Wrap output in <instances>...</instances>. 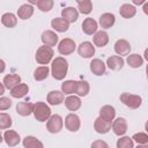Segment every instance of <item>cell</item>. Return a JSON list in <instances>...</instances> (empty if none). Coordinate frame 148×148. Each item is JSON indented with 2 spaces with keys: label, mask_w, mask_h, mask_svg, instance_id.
<instances>
[{
  "label": "cell",
  "mask_w": 148,
  "mask_h": 148,
  "mask_svg": "<svg viewBox=\"0 0 148 148\" xmlns=\"http://www.w3.org/2000/svg\"><path fill=\"white\" fill-rule=\"evenodd\" d=\"M67 71H68V61L62 58V57H57L51 65V74L52 76L58 80L61 81L65 79V76L67 75Z\"/></svg>",
  "instance_id": "cell-1"
},
{
  "label": "cell",
  "mask_w": 148,
  "mask_h": 148,
  "mask_svg": "<svg viewBox=\"0 0 148 148\" xmlns=\"http://www.w3.org/2000/svg\"><path fill=\"white\" fill-rule=\"evenodd\" d=\"M34 116L36 118V120L44 123L46 120L50 119L51 114V109L49 105H46V103L44 102H37L34 104Z\"/></svg>",
  "instance_id": "cell-2"
},
{
  "label": "cell",
  "mask_w": 148,
  "mask_h": 148,
  "mask_svg": "<svg viewBox=\"0 0 148 148\" xmlns=\"http://www.w3.org/2000/svg\"><path fill=\"white\" fill-rule=\"evenodd\" d=\"M53 50L52 47L50 46H46V45H43V46H39L37 52H36V61L39 64V65H47L52 58H53Z\"/></svg>",
  "instance_id": "cell-3"
},
{
  "label": "cell",
  "mask_w": 148,
  "mask_h": 148,
  "mask_svg": "<svg viewBox=\"0 0 148 148\" xmlns=\"http://www.w3.org/2000/svg\"><path fill=\"white\" fill-rule=\"evenodd\" d=\"M120 101L130 109H138L141 103H142V98L139 95H133V94H128V92H123L120 95Z\"/></svg>",
  "instance_id": "cell-4"
},
{
  "label": "cell",
  "mask_w": 148,
  "mask_h": 148,
  "mask_svg": "<svg viewBox=\"0 0 148 148\" xmlns=\"http://www.w3.org/2000/svg\"><path fill=\"white\" fill-rule=\"evenodd\" d=\"M62 125H64L62 118L59 114H52L50 117V119L47 120V123H46V130L50 133L56 134V133H59L61 131Z\"/></svg>",
  "instance_id": "cell-5"
},
{
  "label": "cell",
  "mask_w": 148,
  "mask_h": 148,
  "mask_svg": "<svg viewBox=\"0 0 148 148\" xmlns=\"http://www.w3.org/2000/svg\"><path fill=\"white\" fill-rule=\"evenodd\" d=\"M75 42L71 38H64L59 45H58V51L60 54L62 56H68V54H72L74 51H75Z\"/></svg>",
  "instance_id": "cell-6"
},
{
  "label": "cell",
  "mask_w": 148,
  "mask_h": 148,
  "mask_svg": "<svg viewBox=\"0 0 148 148\" xmlns=\"http://www.w3.org/2000/svg\"><path fill=\"white\" fill-rule=\"evenodd\" d=\"M65 126L71 132H77L80 130V126H81L80 117L77 114H75V113L67 114L66 118H65Z\"/></svg>",
  "instance_id": "cell-7"
},
{
  "label": "cell",
  "mask_w": 148,
  "mask_h": 148,
  "mask_svg": "<svg viewBox=\"0 0 148 148\" xmlns=\"http://www.w3.org/2000/svg\"><path fill=\"white\" fill-rule=\"evenodd\" d=\"M112 131L116 135H124L126 132H127V121L125 118H117L112 121Z\"/></svg>",
  "instance_id": "cell-8"
},
{
  "label": "cell",
  "mask_w": 148,
  "mask_h": 148,
  "mask_svg": "<svg viewBox=\"0 0 148 148\" xmlns=\"http://www.w3.org/2000/svg\"><path fill=\"white\" fill-rule=\"evenodd\" d=\"M77 53L82 58H91L95 54V46L90 42H82L77 47Z\"/></svg>",
  "instance_id": "cell-9"
},
{
  "label": "cell",
  "mask_w": 148,
  "mask_h": 148,
  "mask_svg": "<svg viewBox=\"0 0 148 148\" xmlns=\"http://www.w3.org/2000/svg\"><path fill=\"white\" fill-rule=\"evenodd\" d=\"M3 140H5V142L7 143V146H9V147H15V146H17V145L20 143L21 138H20V135H18L17 132H15V131H13V130H7V131L3 133Z\"/></svg>",
  "instance_id": "cell-10"
},
{
  "label": "cell",
  "mask_w": 148,
  "mask_h": 148,
  "mask_svg": "<svg viewBox=\"0 0 148 148\" xmlns=\"http://www.w3.org/2000/svg\"><path fill=\"white\" fill-rule=\"evenodd\" d=\"M46 99L50 105H59L62 102H65V94L59 90H52L47 94Z\"/></svg>",
  "instance_id": "cell-11"
},
{
  "label": "cell",
  "mask_w": 148,
  "mask_h": 148,
  "mask_svg": "<svg viewBox=\"0 0 148 148\" xmlns=\"http://www.w3.org/2000/svg\"><path fill=\"white\" fill-rule=\"evenodd\" d=\"M94 128H95V131H96L97 133H99V134H105V133H108V132L112 128V123L106 121V120H104V119H102V118L98 117V118L95 119Z\"/></svg>",
  "instance_id": "cell-12"
},
{
  "label": "cell",
  "mask_w": 148,
  "mask_h": 148,
  "mask_svg": "<svg viewBox=\"0 0 148 148\" xmlns=\"http://www.w3.org/2000/svg\"><path fill=\"white\" fill-rule=\"evenodd\" d=\"M97 28H98V24L97 22L91 18V17H87L84 18V21L82 22V30L86 35H92V34H96L97 32Z\"/></svg>",
  "instance_id": "cell-13"
},
{
  "label": "cell",
  "mask_w": 148,
  "mask_h": 148,
  "mask_svg": "<svg viewBox=\"0 0 148 148\" xmlns=\"http://www.w3.org/2000/svg\"><path fill=\"white\" fill-rule=\"evenodd\" d=\"M114 51L118 56H127L131 51V45L126 39H118L114 43Z\"/></svg>",
  "instance_id": "cell-14"
},
{
  "label": "cell",
  "mask_w": 148,
  "mask_h": 148,
  "mask_svg": "<svg viewBox=\"0 0 148 148\" xmlns=\"http://www.w3.org/2000/svg\"><path fill=\"white\" fill-rule=\"evenodd\" d=\"M61 17L65 18L68 23H73L79 18V12L74 7H65L61 10Z\"/></svg>",
  "instance_id": "cell-15"
},
{
  "label": "cell",
  "mask_w": 148,
  "mask_h": 148,
  "mask_svg": "<svg viewBox=\"0 0 148 148\" xmlns=\"http://www.w3.org/2000/svg\"><path fill=\"white\" fill-rule=\"evenodd\" d=\"M42 42L44 43V45L52 47L58 43V35L52 30H45L42 34Z\"/></svg>",
  "instance_id": "cell-16"
},
{
  "label": "cell",
  "mask_w": 148,
  "mask_h": 148,
  "mask_svg": "<svg viewBox=\"0 0 148 148\" xmlns=\"http://www.w3.org/2000/svg\"><path fill=\"white\" fill-rule=\"evenodd\" d=\"M124 64H125V61H124V59L120 56H111L106 60L108 67L110 69H112V71H119V69H121L124 67Z\"/></svg>",
  "instance_id": "cell-17"
},
{
  "label": "cell",
  "mask_w": 148,
  "mask_h": 148,
  "mask_svg": "<svg viewBox=\"0 0 148 148\" xmlns=\"http://www.w3.org/2000/svg\"><path fill=\"white\" fill-rule=\"evenodd\" d=\"M2 83H3V86H5L7 89H10V90H12V89L15 88L16 86L21 84V76L17 75V74H8V75H6V76L3 77Z\"/></svg>",
  "instance_id": "cell-18"
},
{
  "label": "cell",
  "mask_w": 148,
  "mask_h": 148,
  "mask_svg": "<svg viewBox=\"0 0 148 148\" xmlns=\"http://www.w3.org/2000/svg\"><path fill=\"white\" fill-rule=\"evenodd\" d=\"M114 117H116V110H114L113 106L104 105V106L101 108V110H99V118H102V119H104L106 121L112 123Z\"/></svg>",
  "instance_id": "cell-19"
},
{
  "label": "cell",
  "mask_w": 148,
  "mask_h": 148,
  "mask_svg": "<svg viewBox=\"0 0 148 148\" xmlns=\"http://www.w3.org/2000/svg\"><path fill=\"white\" fill-rule=\"evenodd\" d=\"M16 112L20 116L27 117L34 112V104L30 102H20L16 104Z\"/></svg>",
  "instance_id": "cell-20"
},
{
  "label": "cell",
  "mask_w": 148,
  "mask_h": 148,
  "mask_svg": "<svg viewBox=\"0 0 148 148\" xmlns=\"http://www.w3.org/2000/svg\"><path fill=\"white\" fill-rule=\"evenodd\" d=\"M51 25L58 32H65L69 28V23L65 18H62V17H56V18H53L51 21Z\"/></svg>",
  "instance_id": "cell-21"
},
{
  "label": "cell",
  "mask_w": 148,
  "mask_h": 148,
  "mask_svg": "<svg viewBox=\"0 0 148 148\" xmlns=\"http://www.w3.org/2000/svg\"><path fill=\"white\" fill-rule=\"evenodd\" d=\"M105 64L101 59H92L90 62V71L97 76L103 75L105 73Z\"/></svg>",
  "instance_id": "cell-22"
},
{
  "label": "cell",
  "mask_w": 148,
  "mask_h": 148,
  "mask_svg": "<svg viewBox=\"0 0 148 148\" xmlns=\"http://www.w3.org/2000/svg\"><path fill=\"white\" fill-rule=\"evenodd\" d=\"M92 42H94V44L96 45V46H98V47H103V46H105L108 43H109V35H108V32H105V31H97L95 35H94V37H92Z\"/></svg>",
  "instance_id": "cell-23"
},
{
  "label": "cell",
  "mask_w": 148,
  "mask_h": 148,
  "mask_svg": "<svg viewBox=\"0 0 148 148\" xmlns=\"http://www.w3.org/2000/svg\"><path fill=\"white\" fill-rule=\"evenodd\" d=\"M34 14V7L30 3H24L17 9V16L21 20H28Z\"/></svg>",
  "instance_id": "cell-24"
},
{
  "label": "cell",
  "mask_w": 148,
  "mask_h": 148,
  "mask_svg": "<svg viewBox=\"0 0 148 148\" xmlns=\"http://www.w3.org/2000/svg\"><path fill=\"white\" fill-rule=\"evenodd\" d=\"M114 22H116V17L111 13H104L99 16V25L104 29L111 28L114 24Z\"/></svg>",
  "instance_id": "cell-25"
},
{
  "label": "cell",
  "mask_w": 148,
  "mask_h": 148,
  "mask_svg": "<svg viewBox=\"0 0 148 148\" xmlns=\"http://www.w3.org/2000/svg\"><path fill=\"white\" fill-rule=\"evenodd\" d=\"M28 91H29L28 84L21 83V84L16 86L15 88H13V89L10 90V95H12V97H14V98H22V97H24V96L28 94Z\"/></svg>",
  "instance_id": "cell-26"
},
{
  "label": "cell",
  "mask_w": 148,
  "mask_h": 148,
  "mask_svg": "<svg viewBox=\"0 0 148 148\" xmlns=\"http://www.w3.org/2000/svg\"><path fill=\"white\" fill-rule=\"evenodd\" d=\"M65 105L69 111H76L81 106V99L77 96H68L65 98Z\"/></svg>",
  "instance_id": "cell-27"
},
{
  "label": "cell",
  "mask_w": 148,
  "mask_h": 148,
  "mask_svg": "<svg viewBox=\"0 0 148 148\" xmlns=\"http://www.w3.org/2000/svg\"><path fill=\"white\" fill-rule=\"evenodd\" d=\"M23 146L24 148H44L43 142L32 135H28L23 139Z\"/></svg>",
  "instance_id": "cell-28"
},
{
  "label": "cell",
  "mask_w": 148,
  "mask_h": 148,
  "mask_svg": "<svg viewBox=\"0 0 148 148\" xmlns=\"http://www.w3.org/2000/svg\"><path fill=\"white\" fill-rule=\"evenodd\" d=\"M119 13L120 15L124 17V18H131L135 15L136 13V9L133 5L131 3H124L120 6V9H119Z\"/></svg>",
  "instance_id": "cell-29"
},
{
  "label": "cell",
  "mask_w": 148,
  "mask_h": 148,
  "mask_svg": "<svg viewBox=\"0 0 148 148\" xmlns=\"http://www.w3.org/2000/svg\"><path fill=\"white\" fill-rule=\"evenodd\" d=\"M1 23L7 28H14L17 24V18L13 13H5L1 16Z\"/></svg>",
  "instance_id": "cell-30"
},
{
  "label": "cell",
  "mask_w": 148,
  "mask_h": 148,
  "mask_svg": "<svg viewBox=\"0 0 148 148\" xmlns=\"http://www.w3.org/2000/svg\"><path fill=\"white\" fill-rule=\"evenodd\" d=\"M126 61L133 68H138V67L143 65V58L138 53H133V54L127 56V60Z\"/></svg>",
  "instance_id": "cell-31"
},
{
  "label": "cell",
  "mask_w": 148,
  "mask_h": 148,
  "mask_svg": "<svg viewBox=\"0 0 148 148\" xmlns=\"http://www.w3.org/2000/svg\"><path fill=\"white\" fill-rule=\"evenodd\" d=\"M76 84L77 81H73V80H67L61 84V91L66 95H72L75 94L76 91Z\"/></svg>",
  "instance_id": "cell-32"
},
{
  "label": "cell",
  "mask_w": 148,
  "mask_h": 148,
  "mask_svg": "<svg viewBox=\"0 0 148 148\" xmlns=\"http://www.w3.org/2000/svg\"><path fill=\"white\" fill-rule=\"evenodd\" d=\"M50 74V69L47 66H40V67H37L34 72V77L36 81H43L45 80Z\"/></svg>",
  "instance_id": "cell-33"
},
{
  "label": "cell",
  "mask_w": 148,
  "mask_h": 148,
  "mask_svg": "<svg viewBox=\"0 0 148 148\" xmlns=\"http://www.w3.org/2000/svg\"><path fill=\"white\" fill-rule=\"evenodd\" d=\"M77 9L82 14H89L92 10V3L90 0H77Z\"/></svg>",
  "instance_id": "cell-34"
},
{
  "label": "cell",
  "mask_w": 148,
  "mask_h": 148,
  "mask_svg": "<svg viewBox=\"0 0 148 148\" xmlns=\"http://www.w3.org/2000/svg\"><path fill=\"white\" fill-rule=\"evenodd\" d=\"M90 90V87H89V83L87 81H77V84H76V91L75 94L77 96H87L88 92Z\"/></svg>",
  "instance_id": "cell-35"
},
{
  "label": "cell",
  "mask_w": 148,
  "mask_h": 148,
  "mask_svg": "<svg viewBox=\"0 0 148 148\" xmlns=\"http://www.w3.org/2000/svg\"><path fill=\"white\" fill-rule=\"evenodd\" d=\"M117 148H134V141L130 136H121L117 141Z\"/></svg>",
  "instance_id": "cell-36"
},
{
  "label": "cell",
  "mask_w": 148,
  "mask_h": 148,
  "mask_svg": "<svg viewBox=\"0 0 148 148\" xmlns=\"http://www.w3.org/2000/svg\"><path fill=\"white\" fill-rule=\"evenodd\" d=\"M36 5H37L39 10H42V12H50L52 9L54 2L52 0H38L36 2Z\"/></svg>",
  "instance_id": "cell-37"
},
{
  "label": "cell",
  "mask_w": 148,
  "mask_h": 148,
  "mask_svg": "<svg viewBox=\"0 0 148 148\" xmlns=\"http://www.w3.org/2000/svg\"><path fill=\"white\" fill-rule=\"evenodd\" d=\"M10 126H12L10 116L5 113V112H1L0 113V128L1 130H6V128H9Z\"/></svg>",
  "instance_id": "cell-38"
},
{
  "label": "cell",
  "mask_w": 148,
  "mask_h": 148,
  "mask_svg": "<svg viewBox=\"0 0 148 148\" xmlns=\"http://www.w3.org/2000/svg\"><path fill=\"white\" fill-rule=\"evenodd\" d=\"M132 139H133V141L138 142L139 145H148V134L147 133H143V132L135 133L132 136Z\"/></svg>",
  "instance_id": "cell-39"
},
{
  "label": "cell",
  "mask_w": 148,
  "mask_h": 148,
  "mask_svg": "<svg viewBox=\"0 0 148 148\" xmlns=\"http://www.w3.org/2000/svg\"><path fill=\"white\" fill-rule=\"evenodd\" d=\"M12 106V99L8 97H1L0 98V110L5 111Z\"/></svg>",
  "instance_id": "cell-40"
},
{
  "label": "cell",
  "mask_w": 148,
  "mask_h": 148,
  "mask_svg": "<svg viewBox=\"0 0 148 148\" xmlns=\"http://www.w3.org/2000/svg\"><path fill=\"white\" fill-rule=\"evenodd\" d=\"M91 148H109V146L103 140H96L91 143Z\"/></svg>",
  "instance_id": "cell-41"
},
{
  "label": "cell",
  "mask_w": 148,
  "mask_h": 148,
  "mask_svg": "<svg viewBox=\"0 0 148 148\" xmlns=\"http://www.w3.org/2000/svg\"><path fill=\"white\" fill-rule=\"evenodd\" d=\"M142 10H143V13H145L146 15H148V1H146V3L143 5V7H142Z\"/></svg>",
  "instance_id": "cell-42"
},
{
  "label": "cell",
  "mask_w": 148,
  "mask_h": 148,
  "mask_svg": "<svg viewBox=\"0 0 148 148\" xmlns=\"http://www.w3.org/2000/svg\"><path fill=\"white\" fill-rule=\"evenodd\" d=\"M133 3H134V5H141V3H143V5H145V3H146V1H145V0H134V1H133Z\"/></svg>",
  "instance_id": "cell-43"
},
{
  "label": "cell",
  "mask_w": 148,
  "mask_h": 148,
  "mask_svg": "<svg viewBox=\"0 0 148 148\" xmlns=\"http://www.w3.org/2000/svg\"><path fill=\"white\" fill-rule=\"evenodd\" d=\"M5 88H6V87L3 86V83H1V84H0V95H2V94H3V91H5Z\"/></svg>",
  "instance_id": "cell-44"
},
{
  "label": "cell",
  "mask_w": 148,
  "mask_h": 148,
  "mask_svg": "<svg viewBox=\"0 0 148 148\" xmlns=\"http://www.w3.org/2000/svg\"><path fill=\"white\" fill-rule=\"evenodd\" d=\"M143 56H145V59L148 61V47L145 50V53H143Z\"/></svg>",
  "instance_id": "cell-45"
},
{
  "label": "cell",
  "mask_w": 148,
  "mask_h": 148,
  "mask_svg": "<svg viewBox=\"0 0 148 148\" xmlns=\"http://www.w3.org/2000/svg\"><path fill=\"white\" fill-rule=\"evenodd\" d=\"M136 148H148V145H138Z\"/></svg>",
  "instance_id": "cell-46"
},
{
  "label": "cell",
  "mask_w": 148,
  "mask_h": 148,
  "mask_svg": "<svg viewBox=\"0 0 148 148\" xmlns=\"http://www.w3.org/2000/svg\"><path fill=\"white\" fill-rule=\"evenodd\" d=\"M1 66H2V69H1V72H3V69H5V61H3V60H1Z\"/></svg>",
  "instance_id": "cell-47"
},
{
  "label": "cell",
  "mask_w": 148,
  "mask_h": 148,
  "mask_svg": "<svg viewBox=\"0 0 148 148\" xmlns=\"http://www.w3.org/2000/svg\"><path fill=\"white\" fill-rule=\"evenodd\" d=\"M145 128H146V131H147V133H148V120H147L146 124H145Z\"/></svg>",
  "instance_id": "cell-48"
},
{
  "label": "cell",
  "mask_w": 148,
  "mask_h": 148,
  "mask_svg": "<svg viewBox=\"0 0 148 148\" xmlns=\"http://www.w3.org/2000/svg\"><path fill=\"white\" fill-rule=\"evenodd\" d=\"M146 74H147V80H148V65L146 66Z\"/></svg>",
  "instance_id": "cell-49"
}]
</instances>
